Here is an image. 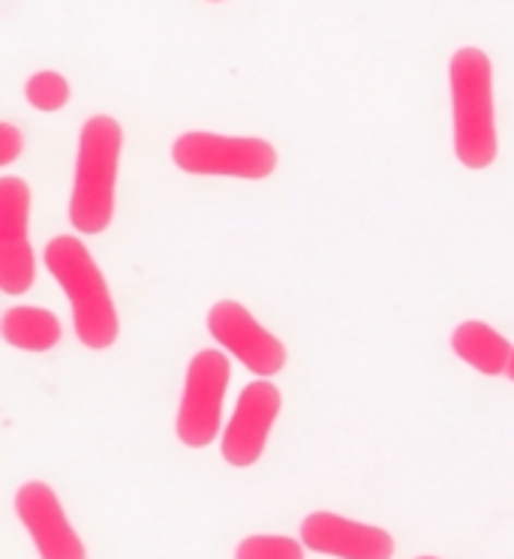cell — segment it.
<instances>
[{"label": "cell", "instance_id": "cell-11", "mask_svg": "<svg viewBox=\"0 0 514 559\" xmlns=\"http://www.w3.org/2000/svg\"><path fill=\"white\" fill-rule=\"evenodd\" d=\"M454 355L469 365L481 377H502L509 358H512V343L502 337L500 331L490 329L481 319H466L452 331Z\"/></svg>", "mask_w": 514, "mask_h": 559}, {"label": "cell", "instance_id": "cell-18", "mask_svg": "<svg viewBox=\"0 0 514 559\" xmlns=\"http://www.w3.org/2000/svg\"><path fill=\"white\" fill-rule=\"evenodd\" d=\"M208 3H223V0H208Z\"/></svg>", "mask_w": 514, "mask_h": 559}, {"label": "cell", "instance_id": "cell-4", "mask_svg": "<svg viewBox=\"0 0 514 559\" xmlns=\"http://www.w3.org/2000/svg\"><path fill=\"white\" fill-rule=\"evenodd\" d=\"M171 163L187 175L265 181L277 169V151L259 135H223L190 130L171 145Z\"/></svg>", "mask_w": 514, "mask_h": 559}, {"label": "cell", "instance_id": "cell-8", "mask_svg": "<svg viewBox=\"0 0 514 559\" xmlns=\"http://www.w3.org/2000/svg\"><path fill=\"white\" fill-rule=\"evenodd\" d=\"M208 334L256 377H277L286 367V346L280 337L262 329L253 313L238 301L226 298L211 307Z\"/></svg>", "mask_w": 514, "mask_h": 559}, {"label": "cell", "instance_id": "cell-6", "mask_svg": "<svg viewBox=\"0 0 514 559\" xmlns=\"http://www.w3.org/2000/svg\"><path fill=\"white\" fill-rule=\"evenodd\" d=\"M31 226V187L22 178H0V289L3 295H25L34 289L37 262L27 241Z\"/></svg>", "mask_w": 514, "mask_h": 559}, {"label": "cell", "instance_id": "cell-10", "mask_svg": "<svg viewBox=\"0 0 514 559\" xmlns=\"http://www.w3.org/2000/svg\"><path fill=\"white\" fill-rule=\"evenodd\" d=\"M301 542L313 554L337 559H392L394 538L382 526L343 518L334 511H313L301 523Z\"/></svg>", "mask_w": 514, "mask_h": 559}, {"label": "cell", "instance_id": "cell-7", "mask_svg": "<svg viewBox=\"0 0 514 559\" xmlns=\"http://www.w3.org/2000/svg\"><path fill=\"white\" fill-rule=\"evenodd\" d=\"M283 409L280 389L268 382V379H256L250 382L241 397L235 403V413L229 425L223 430L220 454L223 461L238 469L253 466L262 457V451L268 445L271 427L277 421Z\"/></svg>", "mask_w": 514, "mask_h": 559}, {"label": "cell", "instance_id": "cell-9", "mask_svg": "<svg viewBox=\"0 0 514 559\" xmlns=\"http://www.w3.org/2000/svg\"><path fill=\"white\" fill-rule=\"evenodd\" d=\"M15 514L34 538L39 559H87L61 499L46 481H27L15 490Z\"/></svg>", "mask_w": 514, "mask_h": 559}, {"label": "cell", "instance_id": "cell-16", "mask_svg": "<svg viewBox=\"0 0 514 559\" xmlns=\"http://www.w3.org/2000/svg\"><path fill=\"white\" fill-rule=\"evenodd\" d=\"M505 377L514 382V349H512V358H509V367H505Z\"/></svg>", "mask_w": 514, "mask_h": 559}, {"label": "cell", "instance_id": "cell-1", "mask_svg": "<svg viewBox=\"0 0 514 559\" xmlns=\"http://www.w3.org/2000/svg\"><path fill=\"white\" fill-rule=\"evenodd\" d=\"M46 267L58 280V286L67 295V301L73 307L75 337L82 346L103 353L118 341L121 319L111 301L109 283L103 277V271L94 262V255L85 243L73 235H58L46 243Z\"/></svg>", "mask_w": 514, "mask_h": 559}, {"label": "cell", "instance_id": "cell-3", "mask_svg": "<svg viewBox=\"0 0 514 559\" xmlns=\"http://www.w3.org/2000/svg\"><path fill=\"white\" fill-rule=\"evenodd\" d=\"M123 130L109 115L87 118L79 133L70 223L82 235H103L115 219V187L121 169Z\"/></svg>", "mask_w": 514, "mask_h": 559}, {"label": "cell", "instance_id": "cell-13", "mask_svg": "<svg viewBox=\"0 0 514 559\" xmlns=\"http://www.w3.org/2000/svg\"><path fill=\"white\" fill-rule=\"evenodd\" d=\"M25 97L37 111H46V115L61 111L70 103V82L55 70H43L27 79Z\"/></svg>", "mask_w": 514, "mask_h": 559}, {"label": "cell", "instance_id": "cell-12", "mask_svg": "<svg viewBox=\"0 0 514 559\" xmlns=\"http://www.w3.org/2000/svg\"><path fill=\"white\" fill-rule=\"evenodd\" d=\"M0 334L13 349L49 353L61 343V319L46 307H10L0 319Z\"/></svg>", "mask_w": 514, "mask_h": 559}, {"label": "cell", "instance_id": "cell-5", "mask_svg": "<svg viewBox=\"0 0 514 559\" xmlns=\"http://www.w3.org/2000/svg\"><path fill=\"white\" fill-rule=\"evenodd\" d=\"M232 379L229 358L217 349H202L187 365L184 394L178 406V439L187 449H208L223 421V397Z\"/></svg>", "mask_w": 514, "mask_h": 559}, {"label": "cell", "instance_id": "cell-15", "mask_svg": "<svg viewBox=\"0 0 514 559\" xmlns=\"http://www.w3.org/2000/svg\"><path fill=\"white\" fill-rule=\"evenodd\" d=\"M25 151V135L15 123H0V166H10Z\"/></svg>", "mask_w": 514, "mask_h": 559}, {"label": "cell", "instance_id": "cell-14", "mask_svg": "<svg viewBox=\"0 0 514 559\" xmlns=\"http://www.w3.org/2000/svg\"><path fill=\"white\" fill-rule=\"evenodd\" d=\"M235 559H304V542L289 535H247L235 547Z\"/></svg>", "mask_w": 514, "mask_h": 559}, {"label": "cell", "instance_id": "cell-17", "mask_svg": "<svg viewBox=\"0 0 514 559\" xmlns=\"http://www.w3.org/2000/svg\"><path fill=\"white\" fill-rule=\"evenodd\" d=\"M418 559H440V557H418Z\"/></svg>", "mask_w": 514, "mask_h": 559}, {"label": "cell", "instance_id": "cell-2", "mask_svg": "<svg viewBox=\"0 0 514 559\" xmlns=\"http://www.w3.org/2000/svg\"><path fill=\"white\" fill-rule=\"evenodd\" d=\"M452 87L454 157L464 169L481 171L493 166L497 142V111H493V67L476 46L457 49L449 61Z\"/></svg>", "mask_w": 514, "mask_h": 559}]
</instances>
